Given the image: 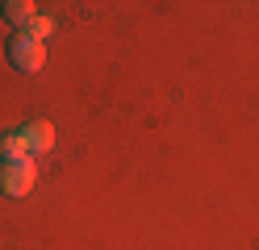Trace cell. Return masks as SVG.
I'll use <instances>...</instances> for the list:
<instances>
[{
    "label": "cell",
    "instance_id": "7a4b0ae2",
    "mask_svg": "<svg viewBox=\"0 0 259 250\" xmlns=\"http://www.w3.org/2000/svg\"><path fill=\"white\" fill-rule=\"evenodd\" d=\"M38 179V167L34 159H13V163H0V192L5 196H29V188H34Z\"/></svg>",
    "mask_w": 259,
    "mask_h": 250
},
{
    "label": "cell",
    "instance_id": "6da1fadb",
    "mask_svg": "<svg viewBox=\"0 0 259 250\" xmlns=\"http://www.w3.org/2000/svg\"><path fill=\"white\" fill-rule=\"evenodd\" d=\"M9 63H13V71H21V75H34V71H42V63H46V42L29 38V33L21 29L17 38L9 42Z\"/></svg>",
    "mask_w": 259,
    "mask_h": 250
},
{
    "label": "cell",
    "instance_id": "277c9868",
    "mask_svg": "<svg viewBox=\"0 0 259 250\" xmlns=\"http://www.w3.org/2000/svg\"><path fill=\"white\" fill-rule=\"evenodd\" d=\"M5 21L29 29V25L38 21V5H34V0H9V5H5Z\"/></svg>",
    "mask_w": 259,
    "mask_h": 250
},
{
    "label": "cell",
    "instance_id": "8992f818",
    "mask_svg": "<svg viewBox=\"0 0 259 250\" xmlns=\"http://www.w3.org/2000/svg\"><path fill=\"white\" fill-rule=\"evenodd\" d=\"M51 29H55V21H51V17H38V21L29 25L25 33H29V38H38V42H46V38H51Z\"/></svg>",
    "mask_w": 259,
    "mask_h": 250
},
{
    "label": "cell",
    "instance_id": "3957f363",
    "mask_svg": "<svg viewBox=\"0 0 259 250\" xmlns=\"http://www.w3.org/2000/svg\"><path fill=\"white\" fill-rule=\"evenodd\" d=\"M17 133H21V142H25L29 155H46V150L55 146V125H51V121H29V125H21Z\"/></svg>",
    "mask_w": 259,
    "mask_h": 250
},
{
    "label": "cell",
    "instance_id": "5b68a950",
    "mask_svg": "<svg viewBox=\"0 0 259 250\" xmlns=\"http://www.w3.org/2000/svg\"><path fill=\"white\" fill-rule=\"evenodd\" d=\"M13 159H29L21 133H5V138H0V163H13Z\"/></svg>",
    "mask_w": 259,
    "mask_h": 250
}]
</instances>
